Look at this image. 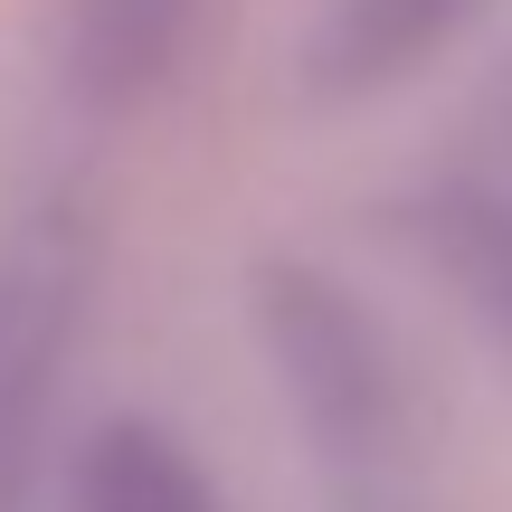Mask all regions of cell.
<instances>
[{
  "mask_svg": "<svg viewBox=\"0 0 512 512\" xmlns=\"http://www.w3.org/2000/svg\"><path fill=\"white\" fill-rule=\"evenodd\" d=\"M494 0H313L294 29V95L304 105H370L427 76Z\"/></svg>",
  "mask_w": 512,
  "mask_h": 512,
  "instance_id": "3957f363",
  "label": "cell"
},
{
  "mask_svg": "<svg viewBox=\"0 0 512 512\" xmlns=\"http://www.w3.org/2000/svg\"><path fill=\"white\" fill-rule=\"evenodd\" d=\"M437 256L465 275L475 313L512 342V171H465L437 190Z\"/></svg>",
  "mask_w": 512,
  "mask_h": 512,
  "instance_id": "8992f818",
  "label": "cell"
},
{
  "mask_svg": "<svg viewBox=\"0 0 512 512\" xmlns=\"http://www.w3.org/2000/svg\"><path fill=\"white\" fill-rule=\"evenodd\" d=\"M503 152H512V86H503ZM503 171H512V162H503Z\"/></svg>",
  "mask_w": 512,
  "mask_h": 512,
  "instance_id": "52a82bcc",
  "label": "cell"
},
{
  "mask_svg": "<svg viewBox=\"0 0 512 512\" xmlns=\"http://www.w3.org/2000/svg\"><path fill=\"white\" fill-rule=\"evenodd\" d=\"M256 351L275 370V399H285L332 512H427L408 370L389 351L380 313L342 275L266 266L256 275Z\"/></svg>",
  "mask_w": 512,
  "mask_h": 512,
  "instance_id": "6da1fadb",
  "label": "cell"
},
{
  "mask_svg": "<svg viewBox=\"0 0 512 512\" xmlns=\"http://www.w3.org/2000/svg\"><path fill=\"white\" fill-rule=\"evenodd\" d=\"M57 494H67V512H228V494L209 484V465L152 418L86 427L67 475H57Z\"/></svg>",
  "mask_w": 512,
  "mask_h": 512,
  "instance_id": "5b68a950",
  "label": "cell"
},
{
  "mask_svg": "<svg viewBox=\"0 0 512 512\" xmlns=\"http://www.w3.org/2000/svg\"><path fill=\"white\" fill-rule=\"evenodd\" d=\"M95 313V219L29 200L0 219V512H29L57 465V399Z\"/></svg>",
  "mask_w": 512,
  "mask_h": 512,
  "instance_id": "7a4b0ae2",
  "label": "cell"
},
{
  "mask_svg": "<svg viewBox=\"0 0 512 512\" xmlns=\"http://www.w3.org/2000/svg\"><path fill=\"white\" fill-rule=\"evenodd\" d=\"M200 38V0H57V86L76 114H143L181 76Z\"/></svg>",
  "mask_w": 512,
  "mask_h": 512,
  "instance_id": "277c9868",
  "label": "cell"
}]
</instances>
